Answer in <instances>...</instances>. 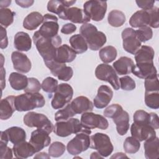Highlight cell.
Listing matches in <instances>:
<instances>
[{"label":"cell","instance_id":"38","mask_svg":"<svg viewBox=\"0 0 159 159\" xmlns=\"http://www.w3.org/2000/svg\"><path fill=\"white\" fill-rule=\"evenodd\" d=\"M15 12L8 8L0 9V24L1 26L6 28L11 25L14 21Z\"/></svg>","mask_w":159,"mask_h":159},{"label":"cell","instance_id":"37","mask_svg":"<svg viewBox=\"0 0 159 159\" xmlns=\"http://www.w3.org/2000/svg\"><path fill=\"white\" fill-rule=\"evenodd\" d=\"M117 52L116 48L111 45H108L102 48L99 52V57L104 63H111L114 61L117 57Z\"/></svg>","mask_w":159,"mask_h":159},{"label":"cell","instance_id":"8","mask_svg":"<svg viewBox=\"0 0 159 159\" xmlns=\"http://www.w3.org/2000/svg\"><path fill=\"white\" fill-rule=\"evenodd\" d=\"M23 121L27 127L43 129L49 134H50L54 129L52 122L45 115L35 112L32 111L27 112L24 116Z\"/></svg>","mask_w":159,"mask_h":159},{"label":"cell","instance_id":"11","mask_svg":"<svg viewBox=\"0 0 159 159\" xmlns=\"http://www.w3.org/2000/svg\"><path fill=\"white\" fill-rule=\"evenodd\" d=\"M80 122L84 128L89 130L96 128L106 130L109 127L108 121L104 116L91 112L83 113Z\"/></svg>","mask_w":159,"mask_h":159},{"label":"cell","instance_id":"34","mask_svg":"<svg viewBox=\"0 0 159 159\" xmlns=\"http://www.w3.org/2000/svg\"><path fill=\"white\" fill-rule=\"evenodd\" d=\"M50 72L53 76H57L58 80L65 81L70 80L73 75L72 68L66 66L65 63L58 64Z\"/></svg>","mask_w":159,"mask_h":159},{"label":"cell","instance_id":"31","mask_svg":"<svg viewBox=\"0 0 159 159\" xmlns=\"http://www.w3.org/2000/svg\"><path fill=\"white\" fill-rule=\"evenodd\" d=\"M4 132L9 139V141L13 144H17L25 141L26 133L21 127L17 126L11 127L4 130Z\"/></svg>","mask_w":159,"mask_h":159},{"label":"cell","instance_id":"44","mask_svg":"<svg viewBox=\"0 0 159 159\" xmlns=\"http://www.w3.org/2000/svg\"><path fill=\"white\" fill-rule=\"evenodd\" d=\"M135 34L140 42H145L150 40L153 36V31L149 26L140 27L138 30H135Z\"/></svg>","mask_w":159,"mask_h":159},{"label":"cell","instance_id":"16","mask_svg":"<svg viewBox=\"0 0 159 159\" xmlns=\"http://www.w3.org/2000/svg\"><path fill=\"white\" fill-rule=\"evenodd\" d=\"M60 18L76 24H86L91 19L84 10L76 7L67 8Z\"/></svg>","mask_w":159,"mask_h":159},{"label":"cell","instance_id":"57","mask_svg":"<svg viewBox=\"0 0 159 159\" xmlns=\"http://www.w3.org/2000/svg\"><path fill=\"white\" fill-rule=\"evenodd\" d=\"M1 90H3L6 86V81H5V76H6V71L3 67L1 68Z\"/></svg>","mask_w":159,"mask_h":159},{"label":"cell","instance_id":"24","mask_svg":"<svg viewBox=\"0 0 159 159\" xmlns=\"http://www.w3.org/2000/svg\"><path fill=\"white\" fill-rule=\"evenodd\" d=\"M15 97L14 96H8L6 98L1 100L0 119L1 120L9 119L16 110L14 105Z\"/></svg>","mask_w":159,"mask_h":159},{"label":"cell","instance_id":"60","mask_svg":"<svg viewBox=\"0 0 159 159\" xmlns=\"http://www.w3.org/2000/svg\"><path fill=\"white\" fill-rule=\"evenodd\" d=\"M11 3V1H2L0 2L1 8H6Z\"/></svg>","mask_w":159,"mask_h":159},{"label":"cell","instance_id":"15","mask_svg":"<svg viewBox=\"0 0 159 159\" xmlns=\"http://www.w3.org/2000/svg\"><path fill=\"white\" fill-rule=\"evenodd\" d=\"M29 142L37 153L48 146L50 144L51 139L48 132L43 129H37L31 133Z\"/></svg>","mask_w":159,"mask_h":159},{"label":"cell","instance_id":"9","mask_svg":"<svg viewBox=\"0 0 159 159\" xmlns=\"http://www.w3.org/2000/svg\"><path fill=\"white\" fill-rule=\"evenodd\" d=\"M84 11L94 21L102 20L107 11V1L91 0L86 1L83 4Z\"/></svg>","mask_w":159,"mask_h":159},{"label":"cell","instance_id":"19","mask_svg":"<svg viewBox=\"0 0 159 159\" xmlns=\"http://www.w3.org/2000/svg\"><path fill=\"white\" fill-rule=\"evenodd\" d=\"M76 57V53L66 44L60 45L56 50L55 61L60 63L73 61Z\"/></svg>","mask_w":159,"mask_h":159},{"label":"cell","instance_id":"39","mask_svg":"<svg viewBox=\"0 0 159 159\" xmlns=\"http://www.w3.org/2000/svg\"><path fill=\"white\" fill-rule=\"evenodd\" d=\"M125 152L129 154H133L137 152L140 148V141L135 138L128 137L125 139L123 145Z\"/></svg>","mask_w":159,"mask_h":159},{"label":"cell","instance_id":"33","mask_svg":"<svg viewBox=\"0 0 159 159\" xmlns=\"http://www.w3.org/2000/svg\"><path fill=\"white\" fill-rule=\"evenodd\" d=\"M9 82L14 89L16 91L24 90L28 84V78L20 73L12 72L9 75Z\"/></svg>","mask_w":159,"mask_h":159},{"label":"cell","instance_id":"48","mask_svg":"<svg viewBox=\"0 0 159 159\" xmlns=\"http://www.w3.org/2000/svg\"><path fill=\"white\" fill-rule=\"evenodd\" d=\"M122 111H123V109L120 105L118 104H112L104 109L103 113L105 117L112 119L119 114Z\"/></svg>","mask_w":159,"mask_h":159},{"label":"cell","instance_id":"26","mask_svg":"<svg viewBox=\"0 0 159 159\" xmlns=\"http://www.w3.org/2000/svg\"><path fill=\"white\" fill-rule=\"evenodd\" d=\"M134 66L133 60L127 57H121L113 63V67L116 73L119 75H128L132 73Z\"/></svg>","mask_w":159,"mask_h":159},{"label":"cell","instance_id":"4","mask_svg":"<svg viewBox=\"0 0 159 159\" xmlns=\"http://www.w3.org/2000/svg\"><path fill=\"white\" fill-rule=\"evenodd\" d=\"M91 134V130L87 129L76 134L67 144L68 152L72 155H77L86 151L90 146L89 135Z\"/></svg>","mask_w":159,"mask_h":159},{"label":"cell","instance_id":"32","mask_svg":"<svg viewBox=\"0 0 159 159\" xmlns=\"http://www.w3.org/2000/svg\"><path fill=\"white\" fill-rule=\"evenodd\" d=\"M43 16L39 12H32L24 19L23 27L27 30H35L42 23H43Z\"/></svg>","mask_w":159,"mask_h":159},{"label":"cell","instance_id":"42","mask_svg":"<svg viewBox=\"0 0 159 159\" xmlns=\"http://www.w3.org/2000/svg\"><path fill=\"white\" fill-rule=\"evenodd\" d=\"M65 145L60 142H53L48 148V154L50 157L57 158L61 157L65 152Z\"/></svg>","mask_w":159,"mask_h":159},{"label":"cell","instance_id":"54","mask_svg":"<svg viewBox=\"0 0 159 159\" xmlns=\"http://www.w3.org/2000/svg\"><path fill=\"white\" fill-rule=\"evenodd\" d=\"M76 30V26L72 23H67L63 25L61 29V32L64 34H71Z\"/></svg>","mask_w":159,"mask_h":159},{"label":"cell","instance_id":"59","mask_svg":"<svg viewBox=\"0 0 159 159\" xmlns=\"http://www.w3.org/2000/svg\"><path fill=\"white\" fill-rule=\"evenodd\" d=\"M128 158V157L127 155H125L124 153H122V152H119V153H115V155H112L111 158Z\"/></svg>","mask_w":159,"mask_h":159},{"label":"cell","instance_id":"49","mask_svg":"<svg viewBox=\"0 0 159 159\" xmlns=\"http://www.w3.org/2000/svg\"><path fill=\"white\" fill-rule=\"evenodd\" d=\"M41 84L39 81L35 78H28V84L24 90L25 93H39L41 89Z\"/></svg>","mask_w":159,"mask_h":159},{"label":"cell","instance_id":"6","mask_svg":"<svg viewBox=\"0 0 159 159\" xmlns=\"http://www.w3.org/2000/svg\"><path fill=\"white\" fill-rule=\"evenodd\" d=\"M89 147L96 150L102 157H108L114 150L109 137L101 132H97L90 137Z\"/></svg>","mask_w":159,"mask_h":159},{"label":"cell","instance_id":"13","mask_svg":"<svg viewBox=\"0 0 159 159\" xmlns=\"http://www.w3.org/2000/svg\"><path fill=\"white\" fill-rule=\"evenodd\" d=\"M122 45L128 53L135 55L141 47V42L137 39L135 30L132 28H126L122 32Z\"/></svg>","mask_w":159,"mask_h":159},{"label":"cell","instance_id":"47","mask_svg":"<svg viewBox=\"0 0 159 159\" xmlns=\"http://www.w3.org/2000/svg\"><path fill=\"white\" fill-rule=\"evenodd\" d=\"M120 87L125 91H132L135 88V81L129 76H124L119 78Z\"/></svg>","mask_w":159,"mask_h":159},{"label":"cell","instance_id":"20","mask_svg":"<svg viewBox=\"0 0 159 159\" xmlns=\"http://www.w3.org/2000/svg\"><path fill=\"white\" fill-rule=\"evenodd\" d=\"M151 17L148 10H140L135 12L129 19V24L132 27L140 28L150 25Z\"/></svg>","mask_w":159,"mask_h":159},{"label":"cell","instance_id":"55","mask_svg":"<svg viewBox=\"0 0 159 159\" xmlns=\"http://www.w3.org/2000/svg\"><path fill=\"white\" fill-rule=\"evenodd\" d=\"M150 125L154 129H158L159 128V121H158V116L157 114L154 112L150 113Z\"/></svg>","mask_w":159,"mask_h":159},{"label":"cell","instance_id":"27","mask_svg":"<svg viewBox=\"0 0 159 159\" xmlns=\"http://www.w3.org/2000/svg\"><path fill=\"white\" fill-rule=\"evenodd\" d=\"M14 46L19 51L27 52L32 48V40L25 32L16 33L14 39Z\"/></svg>","mask_w":159,"mask_h":159},{"label":"cell","instance_id":"25","mask_svg":"<svg viewBox=\"0 0 159 159\" xmlns=\"http://www.w3.org/2000/svg\"><path fill=\"white\" fill-rule=\"evenodd\" d=\"M12 151L17 158H27L36 153L35 148L30 143L26 141L14 144Z\"/></svg>","mask_w":159,"mask_h":159},{"label":"cell","instance_id":"35","mask_svg":"<svg viewBox=\"0 0 159 159\" xmlns=\"http://www.w3.org/2000/svg\"><path fill=\"white\" fill-rule=\"evenodd\" d=\"M71 48L78 54L83 53L87 51L88 46L84 38L81 34L72 35L69 40Z\"/></svg>","mask_w":159,"mask_h":159},{"label":"cell","instance_id":"30","mask_svg":"<svg viewBox=\"0 0 159 159\" xmlns=\"http://www.w3.org/2000/svg\"><path fill=\"white\" fill-rule=\"evenodd\" d=\"M116 125V130L120 135H124L129 129V115L125 111H122L116 117L112 118Z\"/></svg>","mask_w":159,"mask_h":159},{"label":"cell","instance_id":"12","mask_svg":"<svg viewBox=\"0 0 159 159\" xmlns=\"http://www.w3.org/2000/svg\"><path fill=\"white\" fill-rule=\"evenodd\" d=\"M58 18L55 15L45 14L42 25L38 30L40 35L45 38H52L58 35Z\"/></svg>","mask_w":159,"mask_h":159},{"label":"cell","instance_id":"46","mask_svg":"<svg viewBox=\"0 0 159 159\" xmlns=\"http://www.w3.org/2000/svg\"><path fill=\"white\" fill-rule=\"evenodd\" d=\"M133 119H134V122L150 125V115L149 113H148L145 111H143V110L136 111L133 116Z\"/></svg>","mask_w":159,"mask_h":159},{"label":"cell","instance_id":"52","mask_svg":"<svg viewBox=\"0 0 159 159\" xmlns=\"http://www.w3.org/2000/svg\"><path fill=\"white\" fill-rule=\"evenodd\" d=\"M136 3L139 7L142 9L143 10H149L153 7L155 4V1L150 0H137Z\"/></svg>","mask_w":159,"mask_h":159},{"label":"cell","instance_id":"18","mask_svg":"<svg viewBox=\"0 0 159 159\" xmlns=\"http://www.w3.org/2000/svg\"><path fill=\"white\" fill-rule=\"evenodd\" d=\"M113 97V91L107 85H101L98 90V93L93 100L94 106L98 109L106 107Z\"/></svg>","mask_w":159,"mask_h":159},{"label":"cell","instance_id":"61","mask_svg":"<svg viewBox=\"0 0 159 159\" xmlns=\"http://www.w3.org/2000/svg\"><path fill=\"white\" fill-rule=\"evenodd\" d=\"M102 157L98 152H93L90 156L91 159H96V158H102Z\"/></svg>","mask_w":159,"mask_h":159},{"label":"cell","instance_id":"14","mask_svg":"<svg viewBox=\"0 0 159 159\" xmlns=\"http://www.w3.org/2000/svg\"><path fill=\"white\" fill-rule=\"evenodd\" d=\"M130 132L132 136L140 142L156 137L155 129L148 124L133 122Z\"/></svg>","mask_w":159,"mask_h":159},{"label":"cell","instance_id":"1","mask_svg":"<svg viewBox=\"0 0 159 159\" xmlns=\"http://www.w3.org/2000/svg\"><path fill=\"white\" fill-rule=\"evenodd\" d=\"M32 39L39 53L43 59L45 65L50 70L58 63L55 61V56L57 49L61 44V37L57 35L52 38H45L36 31Z\"/></svg>","mask_w":159,"mask_h":159},{"label":"cell","instance_id":"29","mask_svg":"<svg viewBox=\"0 0 159 159\" xmlns=\"http://www.w3.org/2000/svg\"><path fill=\"white\" fill-rule=\"evenodd\" d=\"M76 2V1H49L47 4V10L49 12L56 14L60 17L66 9Z\"/></svg>","mask_w":159,"mask_h":159},{"label":"cell","instance_id":"56","mask_svg":"<svg viewBox=\"0 0 159 159\" xmlns=\"http://www.w3.org/2000/svg\"><path fill=\"white\" fill-rule=\"evenodd\" d=\"M16 4L23 8H27L30 7L34 2L33 0H16Z\"/></svg>","mask_w":159,"mask_h":159},{"label":"cell","instance_id":"5","mask_svg":"<svg viewBox=\"0 0 159 159\" xmlns=\"http://www.w3.org/2000/svg\"><path fill=\"white\" fill-rule=\"evenodd\" d=\"M84 129L77 118L71 117L66 120L57 121L55 124L53 132L57 136L65 137L72 134H76Z\"/></svg>","mask_w":159,"mask_h":159},{"label":"cell","instance_id":"43","mask_svg":"<svg viewBox=\"0 0 159 159\" xmlns=\"http://www.w3.org/2000/svg\"><path fill=\"white\" fill-rule=\"evenodd\" d=\"M58 86V81L52 77L46 78L41 84L43 91L50 94L55 93Z\"/></svg>","mask_w":159,"mask_h":159},{"label":"cell","instance_id":"40","mask_svg":"<svg viewBox=\"0 0 159 159\" xmlns=\"http://www.w3.org/2000/svg\"><path fill=\"white\" fill-rule=\"evenodd\" d=\"M145 102L147 107L153 109L159 108V91H145Z\"/></svg>","mask_w":159,"mask_h":159},{"label":"cell","instance_id":"50","mask_svg":"<svg viewBox=\"0 0 159 159\" xmlns=\"http://www.w3.org/2000/svg\"><path fill=\"white\" fill-rule=\"evenodd\" d=\"M151 17V22L150 27L157 29L159 27V19H158V8L153 6V8L148 10Z\"/></svg>","mask_w":159,"mask_h":159},{"label":"cell","instance_id":"21","mask_svg":"<svg viewBox=\"0 0 159 159\" xmlns=\"http://www.w3.org/2000/svg\"><path fill=\"white\" fill-rule=\"evenodd\" d=\"M70 104L76 114L91 112L94 107L93 102L87 97L83 96L76 98L71 101Z\"/></svg>","mask_w":159,"mask_h":159},{"label":"cell","instance_id":"36","mask_svg":"<svg viewBox=\"0 0 159 159\" xmlns=\"http://www.w3.org/2000/svg\"><path fill=\"white\" fill-rule=\"evenodd\" d=\"M125 16L124 13L119 10L111 11L107 17V21L109 25L114 27L122 26L125 22Z\"/></svg>","mask_w":159,"mask_h":159},{"label":"cell","instance_id":"3","mask_svg":"<svg viewBox=\"0 0 159 159\" xmlns=\"http://www.w3.org/2000/svg\"><path fill=\"white\" fill-rule=\"evenodd\" d=\"M45 104V98L39 93H25L15 97L14 105L19 112L28 111L42 107Z\"/></svg>","mask_w":159,"mask_h":159},{"label":"cell","instance_id":"53","mask_svg":"<svg viewBox=\"0 0 159 159\" xmlns=\"http://www.w3.org/2000/svg\"><path fill=\"white\" fill-rule=\"evenodd\" d=\"M8 45V39L7 37V32L6 29L1 26V44L0 47L1 49L6 48Z\"/></svg>","mask_w":159,"mask_h":159},{"label":"cell","instance_id":"22","mask_svg":"<svg viewBox=\"0 0 159 159\" xmlns=\"http://www.w3.org/2000/svg\"><path fill=\"white\" fill-rule=\"evenodd\" d=\"M155 52L152 47L148 45H142L135 53L136 64L153 63Z\"/></svg>","mask_w":159,"mask_h":159},{"label":"cell","instance_id":"2","mask_svg":"<svg viewBox=\"0 0 159 159\" xmlns=\"http://www.w3.org/2000/svg\"><path fill=\"white\" fill-rule=\"evenodd\" d=\"M80 32L91 50H99L106 42L107 38L104 33L98 31L97 27L92 24H83L80 27Z\"/></svg>","mask_w":159,"mask_h":159},{"label":"cell","instance_id":"23","mask_svg":"<svg viewBox=\"0 0 159 159\" xmlns=\"http://www.w3.org/2000/svg\"><path fill=\"white\" fill-rule=\"evenodd\" d=\"M132 73L135 76L142 79H146L157 75L154 63L135 64L132 70Z\"/></svg>","mask_w":159,"mask_h":159},{"label":"cell","instance_id":"45","mask_svg":"<svg viewBox=\"0 0 159 159\" xmlns=\"http://www.w3.org/2000/svg\"><path fill=\"white\" fill-rule=\"evenodd\" d=\"M145 88L146 92L159 91L158 75L145 79Z\"/></svg>","mask_w":159,"mask_h":159},{"label":"cell","instance_id":"28","mask_svg":"<svg viewBox=\"0 0 159 159\" xmlns=\"http://www.w3.org/2000/svg\"><path fill=\"white\" fill-rule=\"evenodd\" d=\"M143 144L145 157L147 159H156L159 158V139L156 136L145 140Z\"/></svg>","mask_w":159,"mask_h":159},{"label":"cell","instance_id":"41","mask_svg":"<svg viewBox=\"0 0 159 159\" xmlns=\"http://www.w3.org/2000/svg\"><path fill=\"white\" fill-rule=\"evenodd\" d=\"M76 115V113L74 112L71 108V104H68L61 109L58 110L55 114V120L57 121L60 120H66L70 118L73 117Z\"/></svg>","mask_w":159,"mask_h":159},{"label":"cell","instance_id":"58","mask_svg":"<svg viewBox=\"0 0 159 159\" xmlns=\"http://www.w3.org/2000/svg\"><path fill=\"white\" fill-rule=\"evenodd\" d=\"M50 156L49 155V154H47L45 152H40L37 154H36V155H35V157H34V158H50Z\"/></svg>","mask_w":159,"mask_h":159},{"label":"cell","instance_id":"7","mask_svg":"<svg viewBox=\"0 0 159 159\" xmlns=\"http://www.w3.org/2000/svg\"><path fill=\"white\" fill-rule=\"evenodd\" d=\"M73 95L72 87L67 83L58 84L51 101L52 107L55 109H61L71 100Z\"/></svg>","mask_w":159,"mask_h":159},{"label":"cell","instance_id":"17","mask_svg":"<svg viewBox=\"0 0 159 159\" xmlns=\"http://www.w3.org/2000/svg\"><path fill=\"white\" fill-rule=\"evenodd\" d=\"M11 60L14 68L18 72L27 73L31 70V61L25 54L19 51L13 52Z\"/></svg>","mask_w":159,"mask_h":159},{"label":"cell","instance_id":"51","mask_svg":"<svg viewBox=\"0 0 159 159\" xmlns=\"http://www.w3.org/2000/svg\"><path fill=\"white\" fill-rule=\"evenodd\" d=\"M7 143L0 142V158H12V151L11 148L7 146Z\"/></svg>","mask_w":159,"mask_h":159},{"label":"cell","instance_id":"10","mask_svg":"<svg viewBox=\"0 0 159 159\" xmlns=\"http://www.w3.org/2000/svg\"><path fill=\"white\" fill-rule=\"evenodd\" d=\"M95 76L99 80L109 83L115 90L119 89V79L112 66L106 63L99 64L95 70Z\"/></svg>","mask_w":159,"mask_h":159}]
</instances>
